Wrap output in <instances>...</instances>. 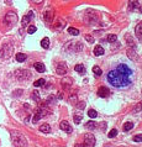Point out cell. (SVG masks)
I'll return each mask as SVG.
<instances>
[{
  "label": "cell",
  "mask_w": 142,
  "mask_h": 147,
  "mask_svg": "<svg viewBox=\"0 0 142 147\" xmlns=\"http://www.w3.org/2000/svg\"><path fill=\"white\" fill-rule=\"evenodd\" d=\"M140 111H142V101H140L137 104V106L134 109V112H140Z\"/></svg>",
  "instance_id": "obj_31"
},
{
  "label": "cell",
  "mask_w": 142,
  "mask_h": 147,
  "mask_svg": "<svg viewBox=\"0 0 142 147\" xmlns=\"http://www.w3.org/2000/svg\"><path fill=\"white\" fill-rule=\"evenodd\" d=\"M68 34L77 36V35H79V30H78V28H74V27H69V28H68Z\"/></svg>",
  "instance_id": "obj_25"
},
{
  "label": "cell",
  "mask_w": 142,
  "mask_h": 147,
  "mask_svg": "<svg viewBox=\"0 0 142 147\" xmlns=\"http://www.w3.org/2000/svg\"><path fill=\"white\" fill-rule=\"evenodd\" d=\"M4 22L7 24V25H15L16 22H17V15L13 13V11H10V13H7L5 16H4Z\"/></svg>",
  "instance_id": "obj_6"
},
{
  "label": "cell",
  "mask_w": 142,
  "mask_h": 147,
  "mask_svg": "<svg viewBox=\"0 0 142 147\" xmlns=\"http://www.w3.org/2000/svg\"><path fill=\"white\" fill-rule=\"evenodd\" d=\"M43 19H45V21L46 22H51L52 21V19H53V11H46L45 13V16H43Z\"/></svg>",
  "instance_id": "obj_15"
},
{
  "label": "cell",
  "mask_w": 142,
  "mask_h": 147,
  "mask_svg": "<svg viewBox=\"0 0 142 147\" xmlns=\"http://www.w3.org/2000/svg\"><path fill=\"white\" fill-rule=\"evenodd\" d=\"M13 52H14V47L10 43H5V45H3V47L0 49V58L1 59H7V58L11 57Z\"/></svg>",
  "instance_id": "obj_3"
},
{
  "label": "cell",
  "mask_w": 142,
  "mask_h": 147,
  "mask_svg": "<svg viewBox=\"0 0 142 147\" xmlns=\"http://www.w3.org/2000/svg\"><path fill=\"white\" fill-rule=\"evenodd\" d=\"M45 83H46V82H45V79H43V78H41V79H37L35 83H34V85H35V87H42Z\"/></svg>",
  "instance_id": "obj_27"
},
{
  "label": "cell",
  "mask_w": 142,
  "mask_h": 147,
  "mask_svg": "<svg viewBox=\"0 0 142 147\" xmlns=\"http://www.w3.org/2000/svg\"><path fill=\"white\" fill-rule=\"evenodd\" d=\"M140 11H141V13H142V6H141V7H140Z\"/></svg>",
  "instance_id": "obj_39"
},
{
  "label": "cell",
  "mask_w": 142,
  "mask_h": 147,
  "mask_svg": "<svg viewBox=\"0 0 142 147\" xmlns=\"http://www.w3.org/2000/svg\"><path fill=\"white\" fill-rule=\"evenodd\" d=\"M135 32H136V36H137V37H141V35H142V21L136 26Z\"/></svg>",
  "instance_id": "obj_18"
},
{
  "label": "cell",
  "mask_w": 142,
  "mask_h": 147,
  "mask_svg": "<svg viewBox=\"0 0 142 147\" xmlns=\"http://www.w3.org/2000/svg\"><path fill=\"white\" fill-rule=\"evenodd\" d=\"M34 67H35V69L37 70V72H40V73H43L45 70H46V67H45V64L41 62H36L35 64H34Z\"/></svg>",
  "instance_id": "obj_11"
},
{
  "label": "cell",
  "mask_w": 142,
  "mask_h": 147,
  "mask_svg": "<svg viewBox=\"0 0 142 147\" xmlns=\"http://www.w3.org/2000/svg\"><path fill=\"white\" fill-rule=\"evenodd\" d=\"M85 40L89 42V43H93V42H94V38H93L92 35H85Z\"/></svg>",
  "instance_id": "obj_35"
},
{
  "label": "cell",
  "mask_w": 142,
  "mask_h": 147,
  "mask_svg": "<svg viewBox=\"0 0 142 147\" xmlns=\"http://www.w3.org/2000/svg\"><path fill=\"white\" fill-rule=\"evenodd\" d=\"M95 145V137L92 133H86L84 137V143L83 145H75V147H94Z\"/></svg>",
  "instance_id": "obj_4"
},
{
  "label": "cell",
  "mask_w": 142,
  "mask_h": 147,
  "mask_svg": "<svg viewBox=\"0 0 142 147\" xmlns=\"http://www.w3.org/2000/svg\"><path fill=\"white\" fill-rule=\"evenodd\" d=\"M85 126H86V129H89V130H94V129H96V124L94 122V121H88L86 124H85Z\"/></svg>",
  "instance_id": "obj_23"
},
{
  "label": "cell",
  "mask_w": 142,
  "mask_h": 147,
  "mask_svg": "<svg viewBox=\"0 0 142 147\" xmlns=\"http://www.w3.org/2000/svg\"><path fill=\"white\" fill-rule=\"evenodd\" d=\"M116 40H117V36L116 35H113V34H111V35L107 36V41L109 42H116Z\"/></svg>",
  "instance_id": "obj_28"
},
{
  "label": "cell",
  "mask_w": 142,
  "mask_h": 147,
  "mask_svg": "<svg viewBox=\"0 0 142 147\" xmlns=\"http://www.w3.org/2000/svg\"><path fill=\"white\" fill-rule=\"evenodd\" d=\"M74 69H75V72H78L80 74H84L85 73V67L83 64H77V66L74 67Z\"/></svg>",
  "instance_id": "obj_17"
},
{
  "label": "cell",
  "mask_w": 142,
  "mask_h": 147,
  "mask_svg": "<svg viewBox=\"0 0 142 147\" xmlns=\"http://www.w3.org/2000/svg\"><path fill=\"white\" fill-rule=\"evenodd\" d=\"M32 99L36 100V101H38V100H40V93H38V91H34V93H32Z\"/></svg>",
  "instance_id": "obj_32"
},
{
  "label": "cell",
  "mask_w": 142,
  "mask_h": 147,
  "mask_svg": "<svg viewBox=\"0 0 142 147\" xmlns=\"http://www.w3.org/2000/svg\"><path fill=\"white\" fill-rule=\"evenodd\" d=\"M138 7V0H130L128 1V9L130 10H135Z\"/></svg>",
  "instance_id": "obj_16"
},
{
  "label": "cell",
  "mask_w": 142,
  "mask_h": 147,
  "mask_svg": "<svg viewBox=\"0 0 142 147\" xmlns=\"http://www.w3.org/2000/svg\"><path fill=\"white\" fill-rule=\"evenodd\" d=\"M88 115H89V118H92V119H95V118L98 116V112L95 111L94 109H90V110L88 111Z\"/></svg>",
  "instance_id": "obj_26"
},
{
  "label": "cell",
  "mask_w": 142,
  "mask_h": 147,
  "mask_svg": "<svg viewBox=\"0 0 142 147\" xmlns=\"http://www.w3.org/2000/svg\"><path fill=\"white\" fill-rule=\"evenodd\" d=\"M72 84H73V80H72V78L69 77H65L62 79V85H63L64 88H69Z\"/></svg>",
  "instance_id": "obj_12"
},
{
  "label": "cell",
  "mask_w": 142,
  "mask_h": 147,
  "mask_svg": "<svg viewBox=\"0 0 142 147\" xmlns=\"http://www.w3.org/2000/svg\"><path fill=\"white\" fill-rule=\"evenodd\" d=\"M132 127H134V124H132L131 121H128V122H126V124L124 125V131H130Z\"/></svg>",
  "instance_id": "obj_24"
},
{
  "label": "cell",
  "mask_w": 142,
  "mask_h": 147,
  "mask_svg": "<svg viewBox=\"0 0 142 147\" xmlns=\"http://www.w3.org/2000/svg\"><path fill=\"white\" fill-rule=\"evenodd\" d=\"M59 127H61V130H63V131H65V132H68V133L72 132V127L67 121H62V122L59 124Z\"/></svg>",
  "instance_id": "obj_10"
},
{
  "label": "cell",
  "mask_w": 142,
  "mask_h": 147,
  "mask_svg": "<svg viewBox=\"0 0 142 147\" xmlns=\"http://www.w3.org/2000/svg\"><path fill=\"white\" fill-rule=\"evenodd\" d=\"M106 79L115 88H127L132 83V69L125 63H120L115 69L107 72Z\"/></svg>",
  "instance_id": "obj_1"
},
{
  "label": "cell",
  "mask_w": 142,
  "mask_h": 147,
  "mask_svg": "<svg viewBox=\"0 0 142 147\" xmlns=\"http://www.w3.org/2000/svg\"><path fill=\"white\" fill-rule=\"evenodd\" d=\"M41 46H42L43 48H46V49L48 48V47H50V38L45 37L42 41H41Z\"/></svg>",
  "instance_id": "obj_19"
},
{
  "label": "cell",
  "mask_w": 142,
  "mask_h": 147,
  "mask_svg": "<svg viewBox=\"0 0 142 147\" xmlns=\"http://www.w3.org/2000/svg\"><path fill=\"white\" fill-rule=\"evenodd\" d=\"M31 1H32V3H35V4H41L43 0H31Z\"/></svg>",
  "instance_id": "obj_37"
},
{
  "label": "cell",
  "mask_w": 142,
  "mask_h": 147,
  "mask_svg": "<svg viewBox=\"0 0 142 147\" xmlns=\"http://www.w3.org/2000/svg\"><path fill=\"white\" fill-rule=\"evenodd\" d=\"M27 32L30 34V35H31V34H35V32H36V26H32V25H31V26H28Z\"/></svg>",
  "instance_id": "obj_33"
},
{
  "label": "cell",
  "mask_w": 142,
  "mask_h": 147,
  "mask_svg": "<svg viewBox=\"0 0 142 147\" xmlns=\"http://www.w3.org/2000/svg\"><path fill=\"white\" fill-rule=\"evenodd\" d=\"M15 57H16V61H17V62H24V61L26 59V55H24V53H16Z\"/></svg>",
  "instance_id": "obj_21"
},
{
  "label": "cell",
  "mask_w": 142,
  "mask_h": 147,
  "mask_svg": "<svg viewBox=\"0 0 142 147\" xmlns=\"http://www.w3.org/2000/svg\"><path fill=\"white\" fill-rule=\"evenodd\" d=\"M21 93H22L21 89H19V90H15V91H14V95H16V97H19V95H21Z\"/></svg>",
  "instance_id": "obj_36"
},
{
  "label": "cell",
  "mask_w": 142,
  "mask_h": 147,
  "mask_svg": "<svg viewBox=\"0 0 142 147\" xmlns=\"http://www.w3.org/2000/svg\"><path fill=\"white\" fill-rule=\"evenodd\" d=\"M82 115H74V118H73V120H74V122L75 124H80V121H82Z\"/></svg>",
  "instance_id": "obj_29"
},
{
  "label": "cell",
  "mask_w": 142,
  "mask_h": 147,
  "mask_svg": "<svg viewBox=\"0 0 142 147\" xmlns=\"http://www.w3.org/2000/svg\"><path fill=\"white\" fill-rule=\"evenodd\" d=\"M94 55L95 56H103L104 55V48L100 46V45H98V46H95V48H94Z\"/></svg>",
  "instance_id": "obj_13"
},
{
  "label": "cell",
  "mask_w": 142,
  "mask_h": 147,
  "mask_svg": "<svg viewBox=\"0 0 142 147\" xmlns=\"http://www.w3.org/2000/svg\"><path fill=\"white\" fill-rule=\"evenodd\" d=\"M11 140L15 147H27V140L20 131H11Z\"/></svg>",
  "instance_id": "obj_2"
},
{
  "label": "cell",
  "mask_w": 142,
  "mask_h": 147,
  "mask_svg": "<svg viewBox=\"0 0 142 147\" xmlns=\"http://www.w3.org/2000/svg\"><path fill=\"white\" fill-rule=\"evenodd\" d=\"M56 72L58 74H67V72H68V67H67V64L65 63H58L56 67Z\"/></svg>",
  "instance_id": "obj_7"
},
{
  "label": "cell",
  "mask_w": 142,
  "mask_h": 147,
  "mask_svg": "<svg viewBox=\"0 0 142 147\" xmlns=\"http://www.w3.org/2000/svg\"><path fill=\"white\" fill-rule=\"evenodd\" d=\"M15 76L19 80H27L31 78V73H30V70L26 69H17L15 72Z\"/></svg>",
  "instance_id": "obj_5"
},
{
  "label": "cell",
  "mask_w": 142,
  "mask_h": 147,
  "mask_svg": "<svg viewBox=\"0 0 142 147\" xmlns=\"http://www.w3.org/2000/svg\"><path fill=\"white\" fill-rule=\"evenodd\" d=\"M127 55H128V58L130 59H137V56H136V52L134 49H127Z\"/></svg>",
  "instance_id": "obj_22"
},
{
  "label": "cell",
  "mask_w": 142,
  "mask_h": 147,
  "mask_svg": "<svg viewBox=\"0 0 142 147\" xmlns=\"http://www.w3.org/2000/svg\"><path fill=\"white\" fill-rule=\"evenodd\" d=\"M93 73L95 74V77H100V76L103 74V72H101V69H100V67H98V66L93 67Z\"/></svg>",
  "instance_id": "obj_20"
},
{
  "label": "cell",
  "mask_w": 142,
  "mask_h": 147,
  "mask_svg": "<svg viewBox=\"0 0 142 147\" xmlns=\"http://www.w3.org/2000/svg\"><path fill=\"white\" fill-rule=\"evenodd\" d=\"M34 19V13L32 11H30L27 15H25L24 17H22V21H21V24H22V27H25V26H27L28 25V22Z\"/></svg>",
  "instance_id": "obj_8"
},
{
  "label": "cell",
  "mask_w": 142,
  "mask_h": 147,
  "mask_svg": "<svg viewBox=\"0 0 142 147\" xmlns=\"http://www.w3.org/2000/svg\"><path fill=\"white\" fill-rule=\"evenodd\" d=\"M98 95L100 98H107L110 95V90L107 89L106 87H100L99 90H98Z\"/></svg>",
  "instance_id": "obj_9"
},
{
  "label": "cell",
  "mask_w": 142,
  "mask_h": 147,
  "mask_svg": "<svg viewBox=\"0 0 142 147\" xmlns=\"http://www.w3.org/2000/svg\"><path fill=\"white\" fill-rule=\"evenodd\" d=\"M40 131L43 133H50L51 132V126L48 124H42L40 126Z\"/></svg>",
  "instance_id": "obj_14"
},
{
  "label": "cell",
  "mask_w": 142,
  "mask_h": 147,
  "mask_svg": "<svg viewBox=\"0 0 142 147\" xmlns=\"http://www.w3.org/2000/svg\"><path fill=\"white\" fill-rule=\"evenodd\" d=\"M134 141H135V142H142V135H136V136H134Z\"/></svg>",
  "instance_id": "obj_34"
},
{
  "label": "cell",
  "mask_w": 142,
  "mask_h": 147,
  "mask_svg": "<svg viewBox=\"0 0 142 147\" xmlns=\"http://www.w3.org/2000/svg\"><path fill=\"white\" fill-rule=\"evenodd\" d=\"M78 108H79V109H83V108H84V103H79Z\"/></svg>",
  "instance_id": "obj_38"
},
{
  "label": "cell",
  "mask_w": 142,
  "mask_h": 147,
  "mask_svg": "<svg viewBox=\"0 0 142 147\" xmlns=\"http://www.w3.org/2000/svg\"><path fill=\"white\" fill-rule=\"evenodd\" d=\"M116 135H117V130H116V129H113V130L109 132V135H107V136H109L110 139H113V137H115Z\"/></svg>",
  "instance_id": "obj_30"
}]
</instances>
